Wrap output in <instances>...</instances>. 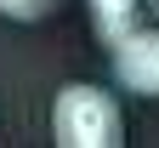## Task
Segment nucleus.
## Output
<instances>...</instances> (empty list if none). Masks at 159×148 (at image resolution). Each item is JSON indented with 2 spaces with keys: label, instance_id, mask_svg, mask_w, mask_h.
<instances>
[{
  "label": "nucleus",
  "instance_id": "1",
  "mask_svg": "<svg viewBox=\"0 0 159 148\" xmlns=\"http://www.w3.org/2000/svg\"><path fill=\"white\" fill-rule=\"evenodd\" d=\"M51 137L63 148H119L125 142V114L97 86H63L51 103Z\"/></svg>",
  "mask_w": 159,
  "mask_h": 148
},
{
  "label": "nucleus",
  "instance_id": "2",
  "mask_svg": "<svg viewBox=\"0 0 159 148\" xmlns=\"http://www.w3.org/2000/svg\"><path fill=\"white\" fill-rule=\"evenodd\" d=\"M114 80L136 97H159V29H131L114 40Z\"/></svg>",
  "mask_w": 159,
  "mask_h": 148
},
{
  "label": "nucleus",
  "instance_id": "3",
  "mask_svg": "<svg viewBox=\"0 0 159 148\" xmlns=\"http://www.w3.org/2000/svg\"><path fill=\"white\" fill-rule=\"evenodd\" d=\"M85 12H91V29L102 34V46H114V40H125L136 29L142 0H85Z\"/></svg>",
  "mask_w": 159,
  "mask_h": 148
},
{
  "label": "nucleus",
  "instance_id": "4",
  "mask_svg": "<svg viewBox=\"0 0 159 148\" xmlns=\"http://www.w3.org/2000/svg\"><path fill=\"white\" fill-rule=\"evenodd\" d=\"M57 0H0V17H11V23H40V17H51Z\"/></svg>",
  "mask_w": 159,
  "mask_h": 148
}]
</instances>
